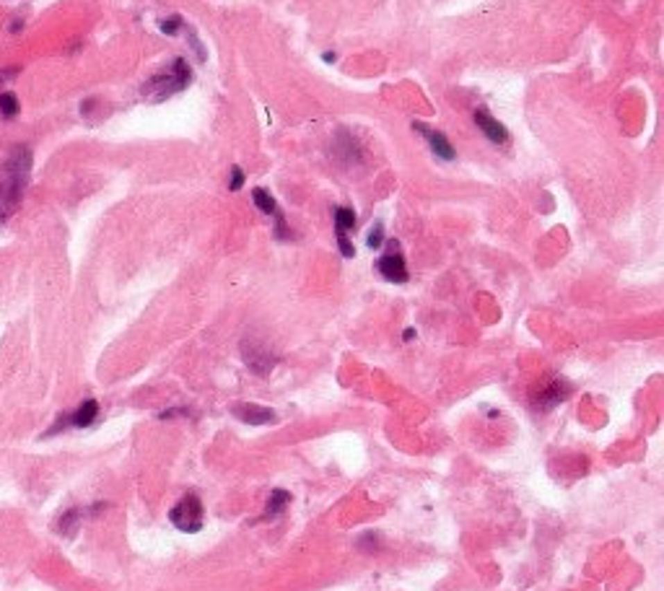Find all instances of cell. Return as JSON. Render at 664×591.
<instances>
[{
    "mask_svg": "<svg viewBox=\"0 0 664 591\" xmlns=\"http://www.w3.org/2000/svg\"><path fill=\"white\" fill-rule=\"evenodd\" d=\"M234 415L247 425H268L275 420V413L268 407H259V404H237Z\"/></svg>",
    "mask_w": 664,
    "mask_h": 591,
    "instance_id": "6",
    "label": "cell"
},
{
    "mask_svg": "<svg viewBox=\"0 0 664 591\" xmlns=\"http://www.w3.org/2000/svg\"><path fill=\"white\" fill-rule=\"evenodd\" d=\"M241 355H244V361H247V366L255 374H268L270 368L275 366V355L270 353V348L265 343L255 340V337H247L241 343Z\"/></svg>",
    "mask_w": 664,
    "mask_h": 591,
    "instance_id": "4",
    "label": "cell"
},
{
    "mask_svg": "<svg viewBox=\"0 0 664 591\" xmlns=\"http://www.w3.org/2000/svg\"><path fill=\"white\" fill-rule=\"evenodd\" d=\"M377 267H379V273H382V277L389 280V283H405L407 280V267H405V259H402L400 252H389V255H384L382 259H379Z\"/></svg>",
    "mask_w": 664,
    "mask_h": 591,
    "instance_id": "5",
    "label": "cell"
},
{
    "mask_svg": "<svg viewBox=\"0 0 664 591\" xmlns=\"http://www.w3.org/2000/svg\"><path fill=\"white\" fill-rule=\"evenodd\" d=\"M96 415H99V404L94 402V400H86L76 413L70 415V423L78 425V428H86V425H91L96 420Z\"/></svg>",
    "mask_w": 664,
    "mask_h": 591,
    "instance_id": "8",
    "label": "cell"
},
{
    "mask_svg": "<svg viewBox=\"0 0 664 591\" xmlns=\"http://www.w3.org/2000/svg\"><path fill=\"white\" fill-rule=\"evenodd\" d=\"M169 522L174 524L179 532H187V534L200 532V529H203V522H205L203 501H200L195 492H187V495L169 511Z\"/></svg>",
    "mask_w": 664,
    "mask_h": 591,
    "instance_id": "2",
    "label": "cell"
},
{
    "mask_svg": "<svg viewBox=\"0 0 664 591\" xmlns=\"http://www.w3.org/2000/svg\"><path fill=\"white\" fill-rule=\"evenodd\" d=\"M252 197H255V205L262 210V213H268V216H278V205H275V200H273V195H270L268 189H255L252 192Z\"/></svg>",
    "mask_w": 664,
    "mask_h": 591,
    "instance_id": "11",
    "label": "cell"
},
{
    "mask_svg": "<svg viewBox=\"0 0 664 591\" xmlns=\"http://www.w3.org/2000/svg\"><path fill=\"white\" fill-rule=\"evenodd\" d=\"M475 122H477V128L488 135L491 143H496L498 146V143H506V140H509V132L504 130V125H498L496 119L491 117L488 112H475Z\"/></svg>",
    "mask_w": 664,
    "mask_h": 591,
    "instance_id": "7",
    "label": "cell"
},
{
    "mask_svg": "<svg viewBox=\"0 0 664 591\" xmlns=\"http://www.w3.org/2000/svg\"><path fill=\"white\" fill-rule=\"evenodd\" d=\"M177 29H179V19H171L167 21V24H161V31H167V34H174Z\"/></svg>",
    "mask_w": 664,
    "mask_h": 591,
    "instance_id": "17",
    "label": "cell"
},
{
    "mask_svg": "<svg viewBox=\"0 0 664 591\" xmlns=\"http://www.w3.org/2000/svg\"><path fill=\"white\" fill-rule=\"evenodd\" d=\"M291 503V492L288 490H273L270 492V501H268V511H265V519H275L278 513L286 508Z\"/></svg>",
    "mask_w": 664,
    "mask_h": 591,
    "instance_id": "10",
    "label": "cell"
},
{
    "mask_svg": "<svg viewBox=\"0 0 664 591\" xmlns=\"http://www.w3.org/2000/svg\"><path fill=\"white\" fill-rule=\"evenodd\" d=\"M382 241H384V228L374 226V228H371V234H368V246H371V249H379V246H382Z\"/></svg>",
    "mask_w": 664,
    "mask_h": 591,
    "instance_id": "15",
    "label": "cell"
},
{
    "mask_svg": "<svg viewBox=\"0 0 664 591\" xmlns=\"http://www.w3.org/2000/svg\"><path fill=\"white\" fill-rule=\"evenodd\" d=\"M244 185V174H241V169H234L231 171V189H239Z\"/></svg>",
    "mask_w": 664,
    "mask_h": 591,
    "instance_id": "16",
    "label": "cell"
},
{
    "mask_svg": "<svg viewBox=\"0 0 664 591\" xmlns=\"http://www.w3.org/2000/svg\"><path fill=\"white\" fill-rule=\"evenodd\" d=\"M187 83H189V68L185 65V60H174V65H171L169 73L151 78L146 94L153 96L156 101H161V98H167V96H171V94L182 91Z\"/></svg>",
    "mask_w": 664,
    "mask_h": 591,
    "instance_id": "3",
    "label": "cell"
},
{
    "mask_svg": "<svg viewBox=\"0 0 664 591\" xmlns=\"http://www.w3.org/2000/svg\"><path fill=\"white\" fill-rule=\"evenodd\" d=\"M418 130H420L423 135H428V140H431V148H434V153H436V156L446 158V161H449V158H454V151H452V146L446 143V138L441 135V132H428V130L420 128V125H418Z\"/></svg>",
    "mask_w": 664,
    "mask_h": 591,
    "instance_id": "9",
    "label": "cell"
},
{
    "mask_svg": "<svg viewBox=\"0 0 664 591\" xmlns=\"http://www.w3.org/2000/svg\"><path fill=\"white\" fill-rule=\"evenodd\" d=\"M565 394H568V389L563 386V382H553V384H550V392H547V397H543V407H553V404H558L565 397Z\"/></svg>",
    "mask_w": 664,
    "mask_h": 591,
    "instance_id": "13",
    "label": "cell"
},
{
    "mask_svg": "<svg viewBox=\"0 0 664 591\" xmlns=\"http://www.w3.org/2000/svg\"><path fill=\"white\" fill-rule=\"evenodd\" d=\"M29 164L31 158L26 151H21V161L10 158L6 171L0 174V213L8 216L13 207L19 205L21 192L26 187V179H29Z\"/></svg>",
    "mask_w": 664,
    "mask_h": 591,
    "instance_id": "1",
    "label": "cell"
},
{
    "mask_svg": "<svg viewBox=\"0 0 664 591\" xmlns=\"http://www.w3.org/2000/svg\"><path fill=\"white\" fill-rule=\"evenodd\" d=\"M0 112H3L6 117H10V114H16V112H19V101H16V96H13V94H6V96L0 98Z\"/></svg>",
    "mask_w": 664,
    "mask_h": 591,
    "instance_id": "14",
    "label": "cell"
},
{
    "mask_svg": "<svg viewBox=\"0 0 664 591\" xmlns=\"http://www.w3.org/2000/svg\"><path fill=\"white\" fill-rule=\"evenodd\" d=\"M356 228V213L350 207H337L335 210V231H350Z\"/></svg>",
    "mask_w": 664,
    "mask_h": 591,
    "instance_id": "12",
    "label": "cell"
}]
</instances>
